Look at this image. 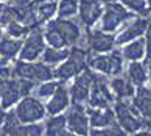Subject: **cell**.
<instances>
[{
	"instance_id": "cell-1",
	"label": "cell",
	"mask_w": 151,
	"mask_h": 136,
	"mask_svg": "<svg viewBox=\"0 0 151 136\" xmlns=\"http://www.w3.org/2000/svg\"><path fill=\"white\" fill-rule=\"evenodd\" d=\"M44 38L50 47L64 49L73 47V45H84L81 25L73 19L56 17L45 22L44 27Z\"/></svg>"
},
{
	"instance_id": "cell-2",
	"label": "cell",
	"mask_w": 151,
	"mask_h": 136,
	"mask_svg": "<svg viewBox=\"0 0 151 136\" xmlns=\"http://www.w3.org/2000/svg\"><path fill=\"white\" fill-rule=\"evenodd\" d=\"M87 55L89 50L84 45H73L70 47V55L67 60L58 64L56 69H53V77L59 81H67L70 78L76 77L87 67Z\"/></svg>"
},
{
	"instance_id": "cell-3",
	"label": "cell",
	"mask_w": 151,
	"mask_h": 136,
	"mask_svg": "<svg viewBox=\"0 0 151 136\" xmlns=\"http://www.w3.org/2000/svg\"><path fill=\"white\" fill-rule=\"evenodd\" d=\"M123 55L122 50H111L109 53H92L87 55V67L97 71L103 75H122L123 73Z\"/></svg>"
},
{
	"instance_id": "cell-4",
	"label": "cell",
	"mask_w": 151,
	"mask_h": 136,
	"mask_svg": "<svg viewBox=\"0 0 151 136\" xmlns=\"http://www.w3.org/2000/svg\"><path fill=\"white\" fill-rule=\"evenodd\" d=\"M114 113H115L117 124L122 127V130L126 135H134L143 128H147V121L134 110L131 102L114 100Z\"/></svg>"
},
{
	"instance_id": "cell-5",
	"label": "cell",
	"mask_w": 151,
	"mask_h": 136,
	"mask_svg": "<svg viewBox=\"0 0 151 136\" xmlns=\"http://www.w3.org/2000/svg\"><path fill=\"white\" fill-rule=\"evenodd\" d=\"M11 77L31 80L36 84L41 81H47L53 78V67L45 63H36V61H24L16 60L11 64Z\"/></svg>"
},
{
	"instance_id": "cell-6",
	"label": "cell",
	"mask_w": 151,
	"mask_h": 136,
	"mask_svg": "<svg viewBox=\"0 0 151 136\" xmlns=\"http://www.w3.org/2000/svg\"><path fill=\"white\" fill-rule=\"evenodd\" d=\"M14 114L22 124H31V122H41L47 114L45 105L37 99L36 95H25L22 97L17 103L14 105Z\"/></svg>"
},
{
	"instance_id": "cell-7",
	"label": "cell",
	"mask_w": 151,
	"mask_h": 136,
	"mask_svg": "<svg viewBox=\"0 0 151 136\" xmlns=\"http://www.w3.org/2000/svg\"><path fill=\"white\" fill-rule=\"evenodd\" d=\"M131 17H132L131 9H128L123 3H117V2L104 3L101 22H100V30L114 33L120 28V25H125Z\"/></svg>"
},
{
	"instance_id": "cell-8",
	"label": "cell",
	"mask_w": 151,
	"mask_h": 136,
	"mask_svg": "<svg viewBox=\"0 0 151 136\" xmlns=\"http://www.w3.org/2000/svg\"><path fill=\"white\" fill-rule=\"evenodd\" d=\"M45 49V38L41 27L33 28L28 31V35L24 38L22 49L19 52V60L24 61H36L41 58V55Z\"/></svg>"
},
{
	"instance_id": "cell-9",
	"label": "cell",
	"mask_w": 151,
	"mask_h": 136,
	"mask_svg": "<svg viewBox=\"0 0 151 136\" xmlns=\"http://www.w3.org/2000/svg\"><path fill=\"white\" fill-rule=\"evenodd\" d=\"M114 94L111 91L109 81L106 80V77H103V73H95L93 77V83L91 88V94H89L87 103L89 106H93V108H106L111 103H114Z\"/></svg>"
},
{
	"instance_id": "cell-10",
	"label": "cell",
	"mask_w": 151,
	"mask_h": 136,
	"mask_svg": "<svg viewBox=\"0 0 151 136\" xmlns=\"http://www.w3.org/2000/svg\"><path fill=\"white\" fill-rule=\"evenodd\" d=\"M84 47L92 53H108L115 47V36L112 33L100 30V28L98 30L86 28Z\"/></svg>"
},
{
	"instance_id": "cell-11",
	"label": "cell",
	"mask_w": 151,
	"mask_h": 136,
	"mask_svg": "<svg viewBox=\"0 0 151 136\" xmlns=\"http://www.w3.org/2000/svg\"><path fill=\"white\" fill-rule=\"evenodd\" d=\"M93 77H95V72H92L91 67L89 69L86 67L84 71L80 72L75 77L73 83L69 88L72 103H84V102H87L89 94H91L92 83H93Z\"/></svg>"
},
{
	"instance_id": "cell-12",
	"label": "cell",
	"mask_w": 151,
	"mask_h": 136,
	"mask_svg": "<svg viewBox=\"0 0 151 136\" xmlns=\"http://www.w3.org/2000/svg\"><path fill=\"white\" fill-rule=\"evenodd\" d=\"M65 119H67V130L72 135H89V132H91L89 116L83 103H70Z\"/></svg>"
},
{
	"instance_id": "cell-13",
	"label": "cell",
	"mask_w": 151,
	"mask_h": 136,
	"mask_svg": "<svg viewBox=\"0 0 151 136\" xmlns=\"http://www.w3.org/2000/svg\"><path fill=\"white\" fill-rule=\"evenodd\" d=\"M148 19L147 17H131L125 24L123 30L115 36V45H125L137 38H142L147 31Z\"/></svg>"
},
{
	"instance_id": "cell-14",
	"label": "cell",
	"mask_w": 151,
	"mask_h": 136,
	"mask_svg": "<svg viewBox=\"0 0 151 136\" xmlns=\"http://www.w3.org/2000/svg\"><path fill=\"white\" fill-rule=\"evenodd\" d=\"M103 14V5L98 0H78V17L80 24L86 28H92Z\"/></svg>"
},
{
	"instance_id": "cell-15",
	"label": "cell",
	"mask_w": 151,
	"mask_h": 136,
	"mask_svg": "<svg viewBox=\"0 0 151 136\" xmlns=\"http://www.w3.org/2000/svg\"><path fill=\"white\" fill-rule=\"evenodd\" d=\"M70 103H72V100H70L69 88L65 86V81H59L58 88L55 89V92L50 95L48 102L45 103L47 114H50V116L59 114V113H63L69 108Z\"/></svg>"
},
{
	"instance_id": "cell-16",
	"label": "cell",
	"mask_w": 151,
	"mask_h": 136,
	"mask_svg": "<svg viewBox=\"0 0 151 136\" xmlns=\"http://www.w3.org/2000/svg\"><path fill=\"white\" fill-rule=\"evenodd\" d=\"M131 105L147 121V128L151 130V88H147L145 84L137 86L136 94L131 99Z\"/></svg>"
},
{
	"instance_id": "cell-17",
	"label": "cell",
	"mask_w": 151,
	"mask_h": 136,
	"mask_svg": "<svg viewBox=\"0 0 151 136\" xmlns=\"http://www.w3.org/2000/svg\"><path fill=\"white\" fill-rule=\"evenodd\" d=\"M22 97H24V95H22V91H20L19 78H16V77L5 78L3 89H2V92H0V105L8 111V110L13 108Z\"/></svg>"
},
{
	"instance_id": "cell-18",
	"label": "cell",
	"mask_w": 151,
	"mask_h": 136,
	"mask_svg": "<svg viewBox=\"0 0 151 136\" xmlns=\"http://www.w3.org/2000/svg\"><path fill=\"white\" fill-rule=\"evenodd\" d=\"M86 111L89 116L91 128H103V127L112 125V124H117L114 108H111V106H106V108H93V106H89V108H86Z\"/></svg>"
},
{
	"instance_id": "cell-19",
	"label": "cell",
	"mask_w": 151,
	"mask_h": 136,
	"mask_svg": "<svg viewBox=\"0 0 151 136\" xmlns=\"http://www.w3.org/2000/svg\"><path fill=\"white\" fill-rule=\"evenodd\" d=\"M24 39L20 38H11L8 35H3L0 39V58L3 63H13L16 58H19V52L22 49Z\"/></svg>"
},
{
	"instance_id": "cell-20",
	"label": "cell",
	"mask_w": 151,
	"mask_h": 136,
	"mask_svg": "<svg viewBox=\"0 0 151 136\" xmlns=\"http://www.w3.org/2000/svg\"><path fill=\"white\" fill-rule=\"evenodd\" d=\"M109 86L111 91H112L115 100H129L134 97L136 94V88L134 84L128 80L125 77H120V75H115L109 80Z\"/></svg>"
},
{
	"instance_id": "cell-21",
	"label": "cell",
	"mask_w": 151,
	"mask_h": 136,
	"mask_svg": "<svg viewBox=\"0 0 151 136\" xmlns=\"http://www.w3.org/2000/svg\"><path fill=\"white\" fill-rule=\"evenodd\" d=\"M44 133L48 136H65L72 135L67 130V119L65 114H53L47 119V122L44 124Z\"/></svg>"
},
{
	"instance_id": "cell-22",
	"label": "cell",
	"mask_w": 151,
	"mask_h": 136,
	"mask_svg": "<svg viewBox=\"0 0 151 136\" xmlns=\"http://www.w3.org/2000/svg\"><path fill=\"white\" fill-rule=\"evenodd\" d=\"M147 53V39L137 38L131 42H126L122 49V55L125 60L129 61H140Z\"/></svg>"
},
{
	"instance_id": "cell-23",
	"label": "cell",
	"mask_w": 151,
	"mask_h": 136,
	"mask_svg": "<svg viewBox=\"0 0 151 136\" xmlns=\"http://www.w3.org/2000/svg\"><path fill=\"white\" fill-rule=\"evenodd\" d=\"M70 55V47H64V49H56V47H45L41 55L42 63H45L48 66H58L63 61L67 60V56Z\"/></svg>"
},
{
	"instance_id": "cell-24",
	"label": "cell",
	"mask_w": 151,
	"mask_h": 136,
	"mask_svg": "<svg viewBox=\"0 0 151 136\" xmlns=\"http://www.w3.org/2000/svg\"><path fill=\"white\" fill-rule=\"evenodd\" d=\"M126 78L129 80L134 86H142L148 81V72H147V67H145L143 63L140 61H131V64L128 66V71H126Z\"/></svg>"
},
{
	"instance_id": "cell-25",
	"label": "cell",
	"mask_w": 151,
	"mask_h": 136,
	"mask_svg": "<svg viewBox=\"0 0 151 136\" xmlns=\"http://www.w3.org/2000/svg\"><path fill=\"white\" fill-rule=\"evenodd\" d=\"M37 19L41 24H45V22L52 20L55 17V14L58 13V2L56 0H50V2H42L35 5Z\"/></svg>"
},
{
	"instance_id": "cell-26",
	"label": "cell",
	"mask_w": 151,
	"mask_h": 136,
	"mask_svg": "<svg viewBox=\"0 0 151 136\" xmlns=\"http://www.w3.org/2000/svg\"><path fill=\"white\" fill-rule=\"evenodd\" d=\"M22 122L17 119V116L14 114L13 110L6 111V117L0 127V135H9V136H19V130H20Z\"/></svg>"
},
{
	"instance_id": "cell-27",
	"label": "cell",
	"mask_w": 151,
	"mask_h": 136,
	"mask_svg": "<svg viewBox=\"0 0 151 136\" xmlns=\"http://www.w3.org/2000/svg\"><path fill=\"white\" fill-rule=\"evenodd\" d=\"M78 13V0H59L58 3V17L72 19Z\"/></svg>"
},
{
	"instance_id": "cell-28",
	"label": "cell",
	"mask_w": 151,
	"mask_h": 136,
	"mask_svg": "<svg viewBox=\"0 0 151 136\" xmlns=\"http://www.w3.org/2000/svg\"><path fill=\"white\" fill-rule=\"evenodd\" d=\"M58 81H52V80H47V81H41L37 83L35 89H33V94L36 95L37 99H48L50 95L55 92V89L58 88Z\"/></svg>"
},
{
	"instance_id": "cell-29",
	"label": "cell",
	"mask_w": 151,
	"mask_h": 136,
	"mask_svg": "<svg viewBox=\"0 0 151 136\" xmlns=\"http://www.w3.org/2000/svg\"><path fill=\"white\" fill-rule=\"evenodd\" d=\"M3 28H5V35H8L11 38H20V39H24L30 31V28L27 25H24L22 22H19V20L9 22V24H6Z\"/></svg>"
},
{
	"instance_id": "cell-30",
	"label": "cell",
	"mask_w": 151,
	"mask_h": 136,
	"mask_svg": "<svg viewBox=\"0 0 151 136\" xmlns=\"http://www.w3.org/2000/svg\"><path fill=\"white\" fill-rule=\"evenodd\" d=\"M44 133V125L39 122H31V124H22L19 135L20 136H39Z\"/></svg>"
},
{
	"instance_id": "cell-31",
	"label": "cell",
	"mask_w": 151,
	"mask_h": 136,
	"mask_svg": "<svg viewBox=\"0 0 151 136\" xmlns=\"http://www.w3.org/2000/svg\"><path fill=\"white\" fill-rule=\"evenodd\" d=\"M91 135H100V136H122V135H126L125 132L122 130V127L119 124H112V125H108V127H103V128H92L91 130Z\"/></svg>"
},
{
	"instance_id": "cell-32",
	"label": "cell",
	"mask_w": 151,
	"mask_h": 136,
	"mask_svg": "<svg viewBox=\"0 0 151 136\" xmlns=\"http://www.w3.org/2000/svg\"><path fill=\"white\" fill-rule=\"evenodd\" d=\"M120 2L125 5L128 9L134 11V13H139V14H147L148 13L147 0H120Z\"/></svg>"
},
{
	"instance_id": "cell-33",
	"label": "cell",
	"mask_w": 151,
	"mask_h": 136,
	"mask_svg": "<svg viewBox=\"0 0 151 136\" xmlns=\"http://www.w3.org/2000/svg\"><path fill=\"white\" fill-rule=\"evenodd\" d=\"M143 58H145V61H143V64H145V67H147L148 77L151 78V55H145Z\"/></svg>"
},
{
	"instance_id": "cell-34",
	"label": "cell",
	"mask_w": 151,
	"mask_h": 136,
	"mask_svg": "<svg viewBox=\"0 0 151 136\" xmlns=\"http://www.w3.org/2000/svg\"><path fill=\"white\" fill-rule=\"evenodd\" d=\"M5 117H6V110L3 108L2 105H0V127H2V124L5 121Z\"/></svg>"
},
{
	"instance_id": "cell-35",
	"label": "cell",
	"mask_w": 151,
	"mask_h": 136,
	"mask_svg": "<svg viewBox=\"0 0 151 136\" xmlns=\"http://www.w3.org/2000/svg\"><path fill=\"white\" fill-rule=\"evenodd\" d=\"M145 36H147V41L151 39V19H148V25H147V31H145Z\"/></svg>"
},
{
	"instance_id": "cell-36",
	"label": "cell",
	"mask_w": 151,
	"mask_h": 136,
	"mask_svg": "<svg viewBox=\"0 0 151 136\" xmlns=\"http://www.w3.org/2000/svg\"><path fill=\"white\" fill-rule=\"evenodd\" d=\"M3 84H5V78L0 77V92H2V89H3Z\"/></svg>"
},
{
	"instance_id": "cell-37",
	"label": "cell",
	"mask_w": 151,
	"mask_h": 136,
	"mask_svg": "<svg viewBox=\"0 0 151 136\" xmlns=\"http://www.w3.org/2000/svg\"><path fill=\"white\" fill-rule=\"evenodd\" d=\"M35 5H37V3H42V2H50V0H31Z\"/></svg>"
},
{
	"instance_id": "cell-38",
	"label": "cell",
	"mask_w": 151,
	"mask_h": 136,
	"mask_svg": "<svg viewBox=\"0 0 151 136\" xmlns=\"http://www.w3.org/2000/svg\"><path fill=\"white\" fill-rule=\"evenodd\" d=\"M98 2H101V3H111V2H117V0H98Z\"/></svg>"
},
{
	"instance_id": "cell-39",
	"label": "cell",
	"mask_w": 151,
	"mask_h": 136,
	"mask_svg": "<svg viewBox=\"0 0 151 136\" xmlns=\"http://www.w3.org/2000/svg\"><path fill=\"white\" fill-rule=\"evenodd\" d=\"M2 36H3V27L0 25V39H2Z\"/></svg>"
},
{
	"instance_id": "cell-40",
	"label": "cell",
	"mask_w": 151,
	"mask_h": 136,
	"mask_svg": "<svg viewBox=\"0 0 151 136\" xmlns=\"http://www.w3.org/2000/svg\"><path fill=\"white\" fill-rule=\"evenodd\" d=\"M147 5H150V8H151V0H147Z\"/></svg>"
},
{
	"instance_id": "cell-41",
	"label": "cell",
	"mask_w": 151,
	"mask_h": 136,
	"mask_svg": "<svg viewBox=\"0 0 151 136\" xmlns=\"http://www.w3.org/2000/svg\"><path fill=\"white\" fill-rule=\"evenodd\" d=\"M2 63H3V61H2V58H0V66H2Z\"/></svg>"
}]
</instances>
